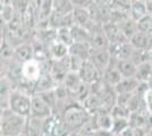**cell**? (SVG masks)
Returning <instances> with one entry per match:
<instances>
[{
	"mask_svg": "<svg viewBox=\"0 0 152 136\" xmlns=\"http://www.w3.org/2000/svg\"><path fill=\"white\" fill-rule=\"evenodd\" d=\"M72 34H73L74 43H89L90 44L91 33L88 28L75 24L72 27Z\"/></svg>",
	"mask_w": 152,
	"mask_h": 136,
	"instance_id": "obj_20",
	"label": "cell"
},
{
	"mask_svg": "<svg viewBox=\"0 0 152 136\" xmlns=\"http://www.w3.org/2000/svg\"><path fill=\"white\" fill-rule=\"evenodd\" d=\"M149 57H150V60H152V49L149 50Z\"/></svg>",
	"mask_w": 152,
	"mask_h": 136,
	"instance_id": "obj_32",
	"label": "cell"
},
{
	"mask_svg": "<svg viewBox=\"0 0 152 136\" xmlns=\"http://www.w3.org/2000/svg\"><path fill=\"white\" fill-rule=\"evenodd\" d=\"M75 9L73 0H53V12L60 14H72Z\"/></svg>",
	"mask_w": 152,
	"mask_h": 136,
	"instance_id": "obj_23",
	"label": "cell"
},
{
	"mask_svg": "<svg viewBox=\"0 0 152 136\" xmlns=\"http://www.w3.org/2000/svg\"><path fill=\"white\" fill-rule=\"evenodd\" d=\"M90 33H91V41H90L91 49H93V50H109L110 42H109L107 35L104 33L103 25L95 24L90 30Z\"/></svg>",
	"mask_w": 152,
	"mask_h": 136,
	"instance_id": "obj_5",
	"label": "cell"
},
{
	"mask_svg": "<svg viewBox=\"0 0 152 136\" xmlns=\"http://www.w3.org/2000/svg\"><path fill=\"white\" fill-rule=\"evenodd\" d=\"M48 52L51 60H63L69 56V47L59 40H55L48 45Z\"/></svg>",
	"mask_w": 152,
	"mask_h": 136,
	"instance_id": "obj_13",
	"label": "cell"
},
{
	"mask_svg": "<svg viewBox=\"0 0 152 136\" xmlns=\"http://www.w3.org/2000/svg\"><path fill=\"white\" fill-rule=\"evenodd\" d=\"M129 43L133 45V48L136 50H142V51L149 50V42H148L146 33L137 32L132 39L129 40Z\"/></svg>",
	"mask_w": 152,
	"mask_h": 136,
	"instance_id": "obj_22",
	"label": "cell"
},
{
	"mask_svg": "<svg viewBox=\"0 0 152 136\" xmlns=\"http://www.w3.org/2000/svg\"><path fill=\"white\" fill-rule=\"evenodd\" d=\"M141 85V82L136 77H123L118 85L115 87L117 94H131L136 92Z\"/></svg>",
	"mask_w": 152,
	"mask_h": 136,
	"instance_id": "obj_14",
	"label": "cell"
},
{
	"mask_svg": "<svg viewBox=\"0 0 152 136\" xmlns=\"http://www.w3.org/2000/svg\"><path fill=\"white\" fill-rule=\"evenodd\" d=\"M119 27L121 28L123 33L125 34V36L128 39V41L132 39L136 33L139 32V30H137V23L135 20H132V18H128L124 23H121V25H119Z\"/></svg>",
	"mask_w": 152,
	"mask_h": 136,
	"instance_id": "obj_24",
	"label": "cell"
},
{
	"mask_svg": "<svg viewBox=\"0 0 152 136\" xmlns=\"http://www.w3.org/2000/svg\"><path fill=\"white\" fill-rule=\"evenodd\" d=\"M111 115L115 119H129L131 117V111L127 109L125 105H121V104H116L114 109L111 110Z\"/></svg>",
	"mask_w": 152,
	"mask_h": 136,
	"instance_id": "obj_26",
	"label": "cell"
},
{
	"mask_svg": "<svg viewBox=\"0 0 152 136\" xmlns=\"http://www.w3.org/2000/svg\"><path fill=\"white\" fill-rule=\"evenodd\" d=\"M53 13V0H41L39 5V22L37 30L49 27V20Z\"/></svg>",
	"mask_w": 152,
	"mask_h": 136,
	"instance_id": "obj_9",
	"label": "cell"
},
{
	"mask_svg": "<svg viewBox=\"0 0 152 136\" xmlns=\"http://www.w3.org/2000/svg\"><path fill=\"white\" fill-rule=\"evenodd\" d=\"M148 7L145 0H135L129 7V17L133 20L137 22L142 17L148 15Z\"/></svg>",
	"mask_w": 152,
	"mask_h": 136,
	"instance_id": "obj_18",
	"label": "cell"
},
{
	"mask_svg": "<svg viewBox=\"0 0 152 136\" xmlns=\"http://www.w3.org/2000/svg\"><path fill=\"white\" fill-rule=\"evenodd\" d=\"M135 77L139 79L141 83L151 84L152 82V60H146L137 65V71Z\"/></svg>",
	"mask_w": 152,
	"mask_h": 136,
	"instance_id": "obj_16",
	"label": "cell"
},
{
	"mask_svg": "<svg viewBox=\"0 0 152 136\" xmlns=\"http://www.w3.org/2000/svg\"><path fill=\"white\" fill-rule=\"evenodd\" d=\"M42 76L41 64L37 59H32L22 64V81L30 84H37Z\"/></svg>",
	"mask_w": 152,
	"mask_h": 136,
	"instance_id": "obj_4",
	"label": "cell"
},
{
	"mask_svg": "<svg viewBox=\"0 0 152 136\" xmlns=\"http://www.w3.org/2000/svg\"><path fill=\"white\" fill-rule=\"evenodd\" d=\"M93 118H94L98 130H106V132L113 130L114 117L111 115V112H100V113L93 116Z\"/></svg>",
	"mask_w": 152,
	"mask_h": 136,
	"instance_id": "obj_17",
	"label": "cell"
},
{
	"mask_svg": "<svg viewBox=\"0 0 152 136\" xmlns=\"http://www.w3.org/2000/svg\"><path fill=\"white\" fill-rule=\"evenodd\" d=\"M78 74H80L83 82L89 85H92L95 82L100 81L102 76L100 71L90 60H86L84 63V65L82 66V68H81V71H78Z\"/></svg>",
	"mask_w": 152,
	"mask_h": 136,
	"instance_id": "obj_10",
	"label": "cell"
},
{
	"mask_svg": "<svg viewBox=\"0 0 152 136\" xmlns=\"http://www.w3.org/2000/svg\"><path fill=\"white\" fill-rule=\"evenodd\" d=\"M103 30H104V33L107 35L110 44H121V43L128 42V39L125 36V34L123 33L119 25L115 24L113 22L104 24L103 25Z\"/></svg>",
	"mask_w": 152,
	"mask_h": 136,
	"instance_id": "obj_11",
	"label": "cell"
},
{
	"mask_svg": "<svg viewBox=\"0 0 152 136\" xmlns=\"http://www.w3.org/2000/svg\"><path fill=\"white\" fill-rule=\"evenodd\" d=\"M117 63H118V59H116L113 57L111 59V63L110 65L108 66V68L106 71L102 73L101 79L110 87H116L118 83L123 79V76H121V71L118 69V66H117Z\"/></svg>",
	"mask_w": 152,
	"mask_h": 136,
	"instance_id": "obj_7",
	"label": "cell"
},
{
	"mask_svg": "<svg viewBox=\"0 0 152 136\" xmlns=\"http://www.w3.org/2000/svg\"><path fill=\"white\" fill-rule=\"evenodd\" d=\"M113 56L110 55L109 50H93L91 49V55H90V61L102 73L108 68V66L111 63Z\"/></svg>",
	"mask_w": 152,
	"mask_h": 136,
	"instance_id": "obj_8",
	"label": "cell"
},
{
	"mask_svg": "<svg viewBox=\"0 0 152 136\" xmlns=\"http://www.w3.org/2000/svg\"><path fill=\"white\" fill-rule=\"evenodd\" d=\"M14 57L18 60L20 64H24L26 61H30L34 59V51L32 42H23L18 47L15 48Z\"/></svg>",
	"mask_w": 152,
	"mask_h": 136,
	"instance_id": "obj_15",
	"label": "cell"
},
{
	"mask_svg": "<svg viewBox=\"0 0 152 136\" xmlns=\"http://www.w3.org/2000/svg\"><path fill=\"white\" fill-rule=\"evenodd\" d=\"M73 14H74V18H75V24L83 26V27L88 28L89 31L96 24L94 20H92L91 14L86 7H75Z\"/></svg>",
	"mask_w": 152,
	"mask_h": 136,
	"instance_id": "obj_12",
	"label": "cell"
},
{
	"mask_svg": "<svg viewBox=\"0 0 152 136\" xmlns=\"http://www.w3.org/2000/svg\"><path fill=\"white\" fill-rule=\"evenodd\" d=\"M61 120L68 133L82 129L83 127L92 119V115L81 103L73 102L65 108L61 112Z\"/></svg>",
	"mask_w": 152,
	"mask_h": 136,
	"instance_id": "obj_1",
	"label": "cell"
},
{
	"mask_svg": "<svg viewBox=\"0 0 152 136\" xmlns=\"http://www.w3.org/2000/svg\"><path fill=\"white\" fill-rule=\"evenodd\" d=\"M53 115V111L49 107V104L45 102L39 94H35L32 97V109H31V117L37 119L45 120L50 118Z\"/></svg>",
	"mask_w": 152,
	"mask_h": 136,
	"instance_id": "obj_6",
	"label": "cell"
},
{
	"mask_svg": "<svg viewBox=\"0 0 152 136\" xmlns=\"http://www.w3.org/2000/svg\"><path fill=\"white\" fill-rule=\"evenodd\" d=\"M143 103H144V108L148 111V113L150 116H152V87L151 86H149L148 90L143 94Z\"/></svg>",
	"mask_w": 152,
	"mask_h": 136,
	"instance_id": "obj_29",
	"label": "cell"
},
{
	"mask_svg": "<svg viewBox=\"0 0 152 136\" xmlns=\"http://www.w3.org/2000/svg\"><path fill=\"white\" fill-rule=\"evenodd\" d=\"M151 16H152V15H151Z\"/></svg>",
	"mask_w": 152,
	"mask_h": 136,
	"instance_id": "obj_33",
	"label": "cell"
},
{
	"mask_svg": "<svg viewBox=\"0 0 152 136\" xmlns=\"http://www.w3.org/2000/svg\"><path fill=\"white\" fill-rule=\"evenodd\" d=\"M68 136H92V135L89 134L88 132H85V130L78 129V130H75V132H72Z\"/></svg>",
	"mask_w": 152,
	"mask_h": 136,
	"instance_id": "obj_30",
	"label": "cell"
},
{
	"mask_svg": "<svg viewBox=\"0 0 152 136\" xmlns=\"http://www.w3.org/2000/svg\"><path fill=\"white\" fill-rule=\"evenodd\" d=\"M118 69L123 77H135L137 71V65L132 60H118Z\"/></svg>",
	"mask_w": 152,
	"mask_h": 136,
	"instance_id": "obj_21",
	"label": "cell"
},
{
	"mask_svg": "<svg viewBox=\"0 0 152 136\" xmlns=\"http://www.w3.org/2000/svg\"><path fill=\"white\" fill-rule=\"evenodd\" d=\"M28 118L19 116L10 109L1 110L0 130L1 136H19L26 130Z\"/></svg>",
	"mask_w": 152,
	"mask_h": 136,
	"instance_id": "obj_2",
	"label": "cell"
},
{
	"mask_svg": "<svg viewBox=\"0 0 152 136\" xmlns=\"http://www.w3.org/2000/svg\"><path fill=\"white\" fill-rule=\"evenodd\" d=\"M146 36H148V42H149V50L152 49V30H150L149 32L146 33ZM148 50V51H149Z\"/></svg>",
	"mask_w": 152,
	"mask_h": 136,
	"instance_id": "obj_31",
	"label": "cell"
},
{
	"mask_svg": "<svg viewBox=\"0 0 152 136\" xmlns=\"http://www.w3.org/2000/svg\"><path fill=\"white\" fill-rule=\"evenodd\" d=\"M129 126V119H115L114 118V126H113V135L117 136L124 130H126Z\"/></svg>",
	"mask_w": 152,
	"mask_h": 136,
	"instance_id": "obj_27",
	"label": "cell"
},
{
	"mask_svg": "<svg viewBox=\"0 0 152 136\" xmlns=\"http://www.w3.org/2000/svg\"><path fill=\"white\" fill-rule=\"evenodd\" d=\"M69 55L83 60H89L91 55V45L89 43H73L69 47Z\"/></svg>",
	"mask_w": 152,
	"mask_h": 136,
	"instance_id": "obj_19",
	"label": "cell"
},
{
	"mask_svg": "<svg viewBox=\"0 0 152 136\" xmlns=\"http://www.w3.org/2000/svg\"><path fill=\"white\" fill-rule=\"evenodd\" d=\"M9 109L19 116L30 118L32 109V95L19 90H14L10 97Z\"/></svg>",
	"mask_w": 152,
	"mask_h": 136,
	"instance_id": "obj_3",
	"label": "cell"
},
{
	"mask_svg": "<svg viewBox=\"0 0 152 136\" xmlns=\"http://www.w3.org/2000/svg\"><path fill=\"white\" fill-rule=\"evenodd\" d=\"M136 23H137V30H139V32L148 33L150 30H152V16L150 14H148L144 17H142Z\"/></svg>",
	"mask_w": 152,
	"mask_h": 136,
	"instance_id": "obj_28",
	"label": "cell"
},
{
	"mask_svg": "<svg viewBox=\"0 0 152 136\" xmlns=\"http://www.w3.org/2000/svg\"><path fill=\"white\" fill-rule=\"evenodd\" d=\"M57 40L65 43L66 45H70L74 43L73 34H72V27H61L57 30Z\"/></svg>",
	"mask_w": 152,
	"mask_h": 136,
	"instance_id": "obj_25",
	"label": "cell"
}]
</instances>
